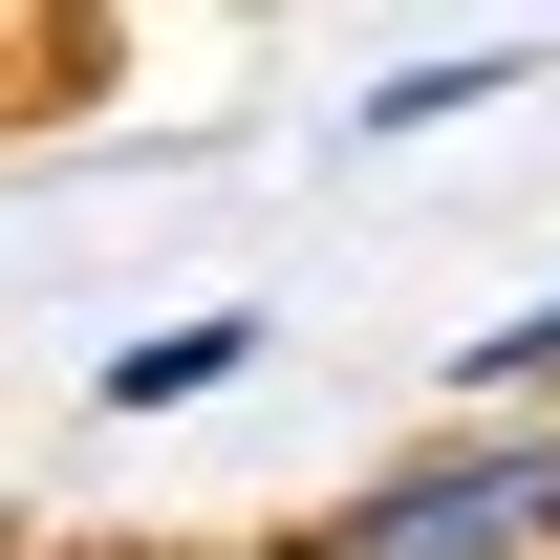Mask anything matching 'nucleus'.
<instances>
[{
	"instance_id": "nucleus-2",
	"label": "nucleus",
	"mask_w": 560,
	"mask_h": 560,
	"mask_svg": "<svg viewBox=\"0 0 560 560\" xmlns=\"http://www.w3.org/2000/svg\"><path fill=\"white\" fill-rule=\"evenodd\" d=\"M259 302H173V324H130V346H86V410L108 431H173V410H215V388H259Z\"/></svg>"
},
{
	"instance_id": "nucleus-4",
	"label": "nucleus",
	"mask_w": 560,
	"mask_h": 560,
	"mask_svg": "<svg viewBox=\"0 0 560 560\" xmlns=\"http://www.w3.org/2000/svg\"><path fill=\"white\" fill-rule=\"evenodd\" d=\"M431 410H475V431H560V280L517 302V324H475V346L431 366Z\"/></svg>"
},
{
	"instance_id": "nucleus-6",
	"label": "nucleus",
	"mask_w": 560,
	"mask_h": 560,
	"mask_svg": "<svg viewBox=\"0 0 560 560\" xmlns=\"http://www.w3.org/2000/svg\"><path fill=\"white\" fill-rule=\"evenodd\" d=\"M0 86H22V44H0Z\"/></svg>"
},
{
	"instance_id": "nucleus-1",
	"label": "nucleus",
	"mask_w": 560,
	"mask_h": 560,
	"mask_svg": "<svg viewBox=\"0 0 560 560\" xmlns=\"http://www.w3.org/2000/svg\"><path fill=\"white\" fill-rule=\"evenodd\" d=\"M324 539L346 560H560V431L431 410L410 453H366V475L324 495Z\"/></svg>"
},
{
	"instance_id": "nucleus-3",
	"label": "nucleus",
	"mask_w": 560,
	"mask_h": 560,
	"mask_svg": "<svg viewBox=\"0 0 560 560\" xmlns=\"http://www.w3.org/2000/svg\"><path fill=\"white\" fill-rule=\"evenodd\" d=\"M539 86V44H431V66H366L346 86V151H431V130H475V108H517Z\"/></svg>"
},
{
	"instance_id": "nucleus-5",
	"label": "nucleus",
	"mask_w": 560,
	"mask_h": 560,
	"mask_svg": "<svg viewBox=\"0 0 560 560\" xmlns=\"http://www.w3.org/2000/svg\"><path fill=\"white\" fill-rule=\"evenodd\" d=\"M215 560H346V539H324V517H280V539H215Z\"/></svg>"
}]
</instances>
